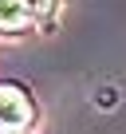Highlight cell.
Here are the masks:
<instances>
[{
    "instance_id": "obj_2",
    "label": "cell",
    "mask_w": 126,
    "mask_h": 134,
    "mask_svg": "<svg viewBox=\"0 0 126 134\" xmlns=\"http://www.w3.org/2000/svg\"><path fill=\"white\" fill-rule=\"evenodd\" d=\"M32 12H28V4L24 0H0V32H8V36H20V32H28L32 28Z\"/></svg>"
},
{
    "instance_id": "obj_1",
    "label": "cell",
    "mask_w": 126,
    "mask_h": 134,
    "mask_svg": "<svg viewBox=\"0 0 126 134\" xmlns=\"http://www.w3.org/2000/svg\"><path fill=\"white\" fill-rule=\"evenodd\" d=\"M36 122L32 99L20 87H0V134H20Z\"/></svg>"
},
{
    "instance_id": "obj_3",
    "label": "cell",
    "mask_w": 126,
    "mask_h": 134,
    "mask_svg": "<svg viewBox=\"0 0 126 134\" xmlns=\"http://www.w3.org/2000/svg\"><path fill=\"white\" fill-rule=\"evenodd\" d=\"M28 4V12L39 20V24H51L55 16H59V0H24Z\"/></svg>"
}]
</instances>
